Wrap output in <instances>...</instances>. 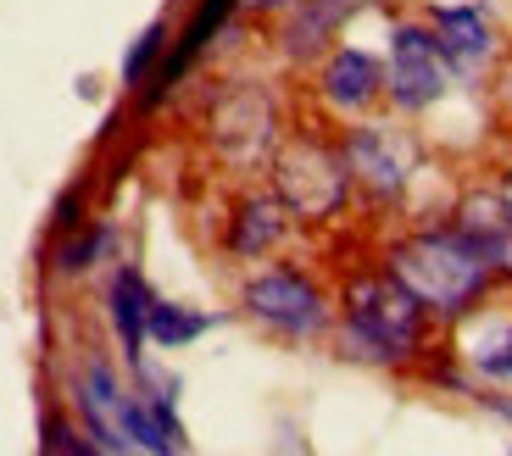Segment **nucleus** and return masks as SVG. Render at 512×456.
Returning <instances> with one entry per match:
<instances>
[{
  "mask_svg": "<svg viewBox=\"0 0 512 456\" xmlns=\"http://www.w3.org/2000/svg\"><path fill=\"white\" fill-rule=\"evenodd\" d=\"M390 279L429 312H462L490 284V262L468 245L462 228H435L390 251Z\"/></svg>",
  "mask_w": 512,
  "mask_h": 456,
  "instance_id": "obj_1",
  "label": "nucleus"
},
{
  "mask_svg": "<svg viewBox=\"0 0 512 456\" xmlns=\"http://www.w3.org/2000/svg\"><path fill=\"white\" fill-rule=\"evenodd\" d=\"M346 340L362 356L401 362L423 340V306L396 279H357L346 290Z\"/></svg>",
  "mask_w": 512,
  "mask_h": 456,
  "instance_id": "obj_2",
  "label": "nucleus"
},
{
  "mask_svg": "<svg viewBox=\"0 0 512 456\" xmlns=\"http://www.w3.org/2000/svg\"><path fill=\"white\" fill-rule=\"evenodd\" d=\"M346 178H351V167L318 140H290L279 151V195L301 217H329L334 206L346 201Z\"/></svg>",
  "mask_w": 512,
  "mask_h": 456,
  "instance_id": "obj_3",
  "label": "nucleus"
},
{
  "mask_svg": "<svg viewBox=\"0 0 512 456\" xmlns=\"http://www.w3.org/2000/svg\"><path fill=\"white\" fill-rule=\"evenodd\" d=\"M384 89L401 112H423L446 95V56H440L435 28L401 23L390 34V73H384Z\"/></svg>",
  "mask_w": 512,
  "mask_h": 456,
  "instance_id": "obj_4",
  "label": "nucleus"
},
{
  "mask_svg": "<svg viewBox=\"0 0 512 456\" xmlns=\"http://www.w3.org/2000/svg\"><path fill=\"white\" fill-rule=\"evenodd\" d=\"M245 306H251V317H262L268 329L279 334H318L323 329V317H329V306H323V295L312 290L301 273H262V279L245 284Z\"/></svg>",
  "mask_w": 512,
  "mask_h": 456,
  "instance_id": "obj_5",
  "label": "nucleus"
},
{
  "mask_svg": "<svg viewBox=\"0 0 512 456\" xmlns=\"http://www.w3.org/2000/svg\"><path fill=\"white\" fill-rule=\"evenodd\" d=\"M346 167L368 184L373 195H401L407 184V151H401L384 128H357L346 140Z\"/></svg>",
  "mask_w": 512,
  "mask_h": 456,
  "instance_id": "obj_6",
  "label": "nucleus"
},
{
  "mask_svg": "<svg viewBox=\"0 0 512 456\" xmlns=\"http://www.w3.org/2000/svg\"><path fill=\"white\" fill-rule=\"evenodd\" d=\"M384 89V67L368 51H334L323 62V101L340 106V112H362Z\"/></svg>",
  "mask_w": 512,
  "mask_h": 456,
  "instance_id": "obj_7",
  "label": "nucleus"
},
{
  "mask_svg": "<svg viewBox=\"0 0 512 456\" xmlns=\"http://www.w3.org/2000/svg\"><path fill=\"white\" fill-rule=\"evenodd\" d=\"M351 12H362V0H295L290 23H284V51H290L295 62H307L312 51L329 45V34L346 28Z\"/></svg>",
  "mask_w": 512,
  "mask_h": 456,
  "instance_id": "obj_8",
  "label": "nucleus"
},
{
  "mask_svg": "<svg viewBox=\"0 0 512 456\" xmlns=\"http://www.w3.org/2000/svg\"><path fill=\"white\" fill-rule=\"evenodd\" d=\"M435 39H440V56H446V67H479L490 51H496V39H490V23L479 6H446V12H435Z\"/></svg>",
  "mask_w": 512,
  "mask_h": 456,
  "instance_id": "obj_9",
  "label": "nucleus"
},
{
  "mask_svg": "<svg viewBox=\"0 0 512 456\" xmlns=\"http://www.w3.org/2000/svg\"><path fill=\"white\" fill-rule=\"evenodd\" d=\"M234 6H240V0H201V12L190 17V28H184V39L173 45V56H167V67L156 73V84H151V95H145V101H162L167 89L179 84V78H184V67H190L195 56L206 51V45H212V34H218L223 23H229V12H234Z\"/></svg>",
  "mask_w": 512,
  "mask_h": 456,
  "instance_id": "obj_10",
  "label": "nucleus"
},
{
  "mask_svg": "<svg viewBox=\"0 0 512 456\" xmlns=\"http://www.w3.org/2000/svg\"><path fill=\"white\" fill-rule=\"evenodd\" d=\"M106 306H112V323H117V340H123L128 362H140L145 323H151V290H145V279L134 273V267H123V273L112 279V295H106Z\"/></svg>",
  "mask_w": 512,
  "mask_h": 456,
  "instance_id": "obj_11",
  "label": "nucleus"
},
{
  "mask_svg": "<svg viewBox=\"0 0 512 456\" xmlns=\"http://www.w3.org/2000/svg\"><path fill=\"white\" fill-rule=\"evenodd\" d=\"M279 234H284V201L256 195V201H245L240 217H234L229 245H234L240 256H262V251H273V245H279Z\"/></svg>",
  "mask_w": 512,
  "mask_h": 456,
  "instance_id": "obj_12",
  "label": "nucleus"
},
{
  "mask_svg": "<svg viewBox=\"0 0 512 456\" xmlns=\"http://www.w3.org/2000/svg\"><path fill=\"white\" fill-rule=\"evenodd\" d=\"M145 334H151L156 345H167V351H179V345L195 340V334H206V317L190 312V306H173V301H151V323H145Z\"/></svg>",
  "mask_w": 512,
  "mask_h": 456,
  "instance_id": "obj_13",
  "label": "nucleus"
},
{
  "mask_svg": "<svg viewBox=\"0 0 512 456\" xmlns=\"http://www.w3.org/2000/svg\"><path fill=\"white\" fill-rule=\"evenodd\" d=\"M167 51V23H151L134 45H128L123 56V84H145V73H151V62Z\"/></svg>",
  "mask_w": 512,
  "mask_h": 456,
  "instance_id": "obj_14",
  "label": "nucleus"
},
{
  "mask_svg": "<svg viewBox=\"0 0 512 456\" xmlns=\"http://www.w3.org/2000/svg\"><path fill=\"white\" fill-rule=\"evenodd\" d=\"M106 245H112V234H106V228H90V234H78L73 245H62V256H56V267H62V273H84V267H90L95 256L106 251Z\"/></svg>",
  "mask_w": 512,
  "mask_h": 456,
  "instance_id": "obj_15",
  "label": "nucleus"
},
{
  "mask_svg": "<svg viewBox=\"0 0 512 456\" xmlns=\"http://www.w3.org/2000/svg\"><path fill=\"white\" fill-rule=\"evenodd\" d=\"M479 373H485V379H512V329L501 334L496 345L479 351Z\"/></svg>",
  "mask_w": 512,
  "mask_h": 456,
  "instance_id": "obj_16",
  "label": "nucleus"
},
{
  "mask_svg": "<svg viewBox=\"0 0 512 456\" xmlns=\"http://www.w3.org/2000/svg\"><path fill=\"white\" fill-rule=\"evenodd\" d=\"M51 451L56 456H101V445L73 440V429H67V423H51Z\"/></svg>",
  "mask_w": 512,
  "mask_h": 456,
  "instance_id": "obj_17",
  "label": "nucleus"
},
{
  "mask_svg": "<svg viewBox=\"0 0 512 456\" xmlns=\"http://www.w3.org/2000/svg\"><path fill=\"white\" fill-rule=\"evenodd\" d=\"M73 223H78V201H73V195H67V201L56 206V228H73Z\"/></svg>",
  "mask_w": 512,
  "mask_h": 456,
  "instance_id": "obj_18",
  "label": "nucleus"
},
{
  "mask_svg": "<svg viewBox=\"0 0 512 456\" xmlns=\"http://www.w3.org/2000/svg\"><path fill=\"white\" fill-rule=\"evenodd\" d=\"M240 6H251V12H273V6H295V0H240Z\"/></svg>",
  "mask_w": 512,
  "mask_h": 456,
  "instance_id": "obj_19",
  "label": "nucleus"
},
{
  "mask_svg": "<svg viewBox=\"0 0 512 456\" xmlns=\"http://www.w3.org/2000/svg\"><path fill=\"white\" fill-rule=\"evenodd\" d=\"M501 212H507V223H512V184L501 190Z\"/></svg>",
  "mask_w": 512,
  "mask_h": 456,
  "instance_id": "obj_20",
  "label": "nucleus"
},
{
  "mask_svg": "<svg viewBox=\"0 0 512 456\" xmlns=\"http://www.w3.org/2000/svg\"><path fill=\"white\" fill-rule=\"evenodd\" d=\"M501 412H507V418H512V401H501Z\"/></svg>",
  "mask_w": 512,
  "mask_h": 456,
  "instance_id": "obj_21",
  "label": "nucleus"
},
{
  "mask_svg": "<svg viewBox=\"0 0 512 456\" xmlns=\"http://www.w3.org/2000/svg\"><path fill=\"white\" fill-rule=\"evenodd\" d=\"M507 106H512V78H507Z\"/></svg>",
  "mask_w": 512,
  "mask_h": 456,
  "instance_id": "obj_22",
  "label": "nucleus"
}]
</instances>
